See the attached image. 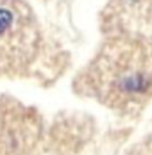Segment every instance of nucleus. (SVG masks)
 Segmentation results:
<instances>
[{
  "instance_id": "1",
  "label": "nucleus",
  "mask_w": 152,
  "mask_h": 155,
  "mask_svg": "<svg viewBox=\"0 0 152 155\" xmlns=\"http://www.w3.org/2000/svg\"><path fill=\"white\" fill-rule=\"evenodd\" d=\"M14 25V14L7 8H0V37L6 35Z\"/></svg>"
}]
</instances>
